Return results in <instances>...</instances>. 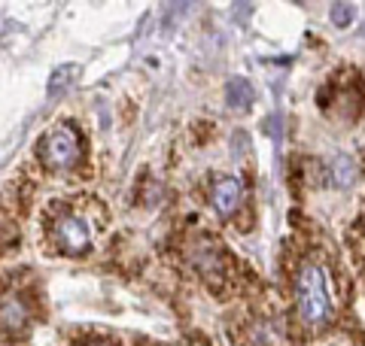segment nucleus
Wrapping results in <instances>:
<instances>
[{"label": "nucleus", "instance_id": "obj_2", "mask_svg": "<svg viewBox=\"0 0 365 346\" xmlns=\"http://www.w3.org/2000/svg\"><path fill=\"white\" fill-rule=\"evenodd\" d=\"M295 307H299V319L311 328L326 325L329 316H332V298H329L326 271L314 261L302 264L299 276H295Z\"/></svg>", "mask_w": 365, "mask_h": 346}, {"label": "nucleus", "instance_id": "obj_4", "mask_svg": "<svg viewBox=\"0 0 365 346\" xmlns=\"http://www.w3.org/2000/svg\"><path fill=\"white\" fill-rule=\"evenodd\" d=\"M241 198H244V189H241V182L232 177H225L213 186V206L220 216H232L237 206H241Z\"/></svg>", "mask_w": 365, "mask_h": 346}, {"label": "nucleus", "instance_id": "obj_3", "mask_svg": "<svg viewBox=\"0 0 365 346\" xmlns=\"http://www.w3.org/2000/svg\"><path fill=\"white\" fill-rule=\"evenodd\" d=\"M40 158H43V164L49 170H55V173L71 170L76 161L83 158V140H79V131L71 122L52 128L40 143Z\"/></svg>", "mask_w": 365, "mask_h": 346}, {"label": "nucleus", "instance_id": "obj_6", "mask_svg": "<svg viewBox=\"0 0 365 346\" xmlns=\"http://www.w3.org/2000/svg\"><path fill=\"white\" fill-rule=\"evenodd\" d=\"M225 100H228V107H232V110H237V112L250 110V103H253V85H250L244 76H235V79H228Z\"/></svg>", "mask_w": 365, "mask_h": 346}, {"label": "nucleus", "instance_id": "obj_5", "mask_svg": "<svg viewBox=\"0 0 365 346\" xmlns=\"http://www.w3.org/2000/svg\"><path fill=\"white\" fill-rule=\"evenodd\" d=\"M25 325H28V310L19 298L0 301V328H4L6 334H21Z\"/></svg>", "mask_w": 365, "mask_h": 346}, {"label": "nucleus", "instance_id": "obj_10", "mask_svg": "<svg viewBox=\"0 0 365 346\" xmlns=\"http://www.w3.org/2000/svg\"><path fill=\"white\" fill-rule=\"evenodd\" d=\"M76 346H116V343L107 340V337H86V340H79Z\"/></svg>", "mask_w": 365, "mask_h": 346}, {"label": "nucleus", "instance_id": "obj_8", "mask_svg": "<svg viewBox=\"0 0 365 346\" xmlns=\"http://www.w3.org/2000/svg\"><path fill=\"white\" fill-rule=\"evenodd\" d=\"M79 73V67L76 64H67V67H61V70H55L52 73V79H49V95L55 98L58 95V91H64L67 88V83H71V79Z\"/></svg>", "mask_w": 365, "mask_h": 346}, {"label": "nucleus", "instance_id": "obj_7", "mask_svg": "<svg viewBox=\"0 0 365 346\" xmlns=\"http://www.w3.org/2000/svg\"><path fill=\"white\" fill-rule=\"evenodd\" d=\"M329 170H332V179L338 189H347V186H353V179H356V161L350 155H335Z\"/></svg>", "mask_w": 365, "mask_h": 346}, {"label": "nucleus", "instance_id": "obj_9", "mask_svg": "<svg viewBox=\"0 0 365 346\" xmlns=\"http://www.w3.org/2000/svg\"><path fill=\"white\" fill-rule=\"evenodd\" d=\"M353 13H356V9H353L350 4H332V21L338 28H347L353 21Z\"/></svg>", "mask_w": 365, "mask_h": 346}, {"label": "nucleus", "instance_id": "obj_1", "mask_svg": "<svg viewBox=\"0 0 365 346\" xmlns=\"http://www.w3.org/2000/svg\"><path fill=\"white\" fill-rule=\"evenodd\" d=\"M46 240L58 256H86L95 243V228L88 216L73 210L71 204H52L46 213Z\"/></svg>", "mask_w": 365, "mask_h": 346}]
</instances>
